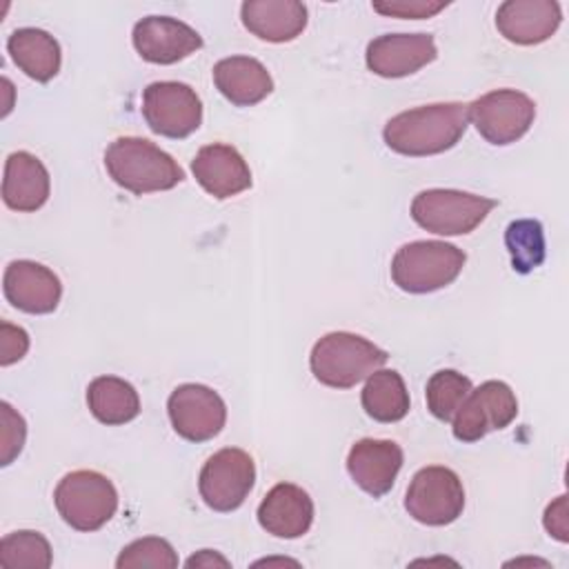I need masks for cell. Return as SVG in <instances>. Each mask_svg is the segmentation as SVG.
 Segmentation results:
<instances>
[{"instance_id":"13","label":"cell","mask_w":569,"mask_h":569,"mask_svg":"<svg viewBox=\"0 0 569 569\" xmlns=\"http://www.w3.org/2000/svg\"><path fill=\"white\" fill-rule=\"evenodd\" d=\"M138 56L151 64H176L202 47V36L171 16H147L131 33Z\"/></svg>"},{"instance_id":"27","label":"cell","mask_w":569,"mask_h":569,"mask_svg":"<svg viewBox=\"0 0 569 569\" xmlns=\"http://www.w3.org/2000/svg\"><path fill=\"white\" fill-rule=\"evenodd\" d=\"M51 562V545L40 531H11L0 542V565L4 569H47Z\"/></svg>"},{"instance_id":"31","label":"cell","mask_w":569,"mask_h":569,"mask_svg":"<svg viewBox=\"0 0 569 569\" xmlns=\"http://www.w3.org/2000/svg\"><path fill=\"white\" fill-rule=\"evenodd\" d=\"M447 2L442 0H389V2H373V11L393 18H431L442 11Z\"/></svg>"},{"instance_id":"30","label":"cell","mask_w":569,"mask_h":569,"mask_svg":"<svg viewBox=\"0 0 569 569\" xmlns=\"http://www.w3.org/2000/svg\"><path fill=\"white\" fill-rule=\"evenodd\" d=\"M0 465L7 467L24 447L27 422L9 402H0Z\"/></svg>"},{"instance_id":"7","label":"cell","mask_w":569,"mask_h":569,"mask_svg":"<svg viewBox=\"0 0 569 569\" xmlns=\"http://www.w3.org/2000/svg\"><path fill=\"white\" fill-rule=\"evenodd\" d=\"M405 509L409 516L429 527H445L458 520L465 509V487L458 473L442 465L422 467L413 473L407 493Z\"/></svg>"},{"instance_id":"32","label":"cell","mask_w":569,"mask_h":569,"mask_svg":"<svg viewBox=\"0 0 569 569\" xmlns=\"http://www.w3.org/2000/svg\"><path fill=\"white\" fill-rule=\"evenodd\" d=\"M29 351V333L7 320L0 322V365L9 367Z\"/></svg>"},{"instance_id":"4","label":"cell","mask_w":569,"mask_h":569,"mask_svg":"<svg viewBox=\"0 0 569 569\" xmlns=\"http://www.w3.org/2000/svg\"><path fill=\"white\" fill-rule=\"evenodd\" d=\"M467 262V253L442 240H413L391 260V280L407 293H431L451 284Z\"/></svg>"},{"instance_id":"8","label":"cell","mask_w":569,"mask_h":569,"mask_svg":"<svg viewBox=\"0 0 569 569\" xmlns=\"http://www.w3.org/2000/svg\"><path fill=\"white\" fill-rule=\"evenodd\" d=\"M256 482L253 458L238 447H224L207 458L198 476V491L213 511H236Z\"/></svg>"},{"instance_id":"20","label":"cell","mask_w":569,"mask_h":569,"mask_svg":"<svg viewBox=\"0 0 569 569\" xmlns=\"http://www.w3.org/2000/svg\"><path fill=\"white\" fill-rule=\"evenodd\" d=\"M51 180L47 167L29 151H13L4 160L2 200L13 211H36L49 200Z\"/></svg>"},{"instance_id":"28","label":"cell","mask_w":569,"mask_h":569,"mask_svg":"<svg viewBox=\"0 0 569 569\" xmlns=\"http://www.w3.org/2000/svg\"><path fill=\"white\" fill-rule=\"evenodd\" d=\"M469 391H471V380L467 376H462L456 369H440L427 380V387H425L427 409L431 411L433 418L449 422L453 420L456 411L460 409Z\"/></svg>"},{"instance_id":"21","label":"cell","mask_w":569,"mask_h":569,"mask_svg":"<svg viewBox=\"0 0 569 569\" xmlns=\"http://www.w3.org/2000/svg\"><path fill=\"white\" fill-rule=\"evenodd\" d=\"M247 31L267 42H291L307 27V7L298 0H247L240 7Z\"/></svg>"},{"instance_id":"16","label":"cell","mask_w":569,"mask_h":569,"mask_svg":"<svg viewBox=\"0 0 569 569\" xmlns=\"http://www.w3.org/2000/svg\"><path fill=\"white\" fill-rule=\"evenodd\" d=\"M402 462L405 453L398 442L362 438L349 449L347 471L365 493L380 498L391 491Z\"/></svg>"},{"instance_id":"15","label":"cell","mask_w":569,"mask_h":569,"mask_svg":"<svg viewBox=\"0 0 569 569\" xmlns=\"http://www.w3.org/2000/svg\"><path fill=\"white\" fill-rule=\"evenodd\" d=\"M2 291L16 309L42 316L56 311L62 298V282L49 267L40 262L13 260L4 269Z\"/></svg>"},{"instance_id":"19","label":"cell","mask_w":569,"mask_h":569,"mask_svg":"<svg viewBox=\"0 0 569 569\" xmlns=\"http://www.w3.org/2000/svg\"><path fill=\"white\" fill-rule=\"evenodd\" d=\"M258 522L276 538H300L311 529L313 500L302 487L293 482H278L258 505Z\"/></svg>"},{"instance_id":"25","label":"cell","mask_w":569,"mask_h":569,"mask_svg":"<svg viewBox=\"0 0 569 569\" xmlns=\"http://www.w3.org/2000/svg\"><path fill=\"white\" fill-rule=\"evenodd\" d=\"M360 402L376 422H398L409 413V391L396 369H376L362 387Z\"/></svg>"},{"instance_id":"3","label":"cell","mask_w":569,"mask_h":569,"mask_svg":"<svg viewBox=\"0 0 569 569\" xmlns=\"http://www.w3.org/2000/svg\"><path fill=\"white\" fill-rule=\"evenodd\" d=\"M387 358L385 349L358 333L331 331L313 345L309 367L318 382L333 389H351L380 369Z\"/></svg>"},{"instance_id":"6","label":"cell","mask_w":569,"mask_h":569,"mask_svg":"<svg viewBox=\"0 0 569 569\" xmlns=\"http://www.w3.org/2000/svg\"><path fill=\"white\" fill-rule=\"evenodd\" d=\"M498 202L487 196L458 189H425L411 200V218L425 231L438 236L471 233Z\"/></svg>"},{"instance_id":"33","label":"cell","mask_w":569,"mask_h":569,"mask_svg":"<svg viewBox=\"0 0 569 569\" xmlns=\"http://www.w3.org/2000/svg\"><path fill=\"white\" fill-rule=\"evenodd\" d=\"M545 529L549 536H553L560 542L569 540V525H567V496H558L547 509H545Z\"/></svg>"},{"instance_id":"34","label":"cell","mask_w":569,"mask_h":569,"mask_svg":"<svg viewBox=\"0 0 569 569\" xmlns=\"http://www.w3.org/2000/svg\"><path fill=\"white\" fill-rule=\"evenodd\" d=\"M187 567H229L231 562L224 558V556H220L218 551H211V549H202V551H198V553H193L191 558H187V562H184Z\"/></svg>"},{"instance_id":"10","label":"cell","mask_w":569,"mask_h":569,"mask_svg":"<svg viewBox=\"0 0 569 569\" xmlns=\"http://www.w3.org/2000/svg\"><path fill=\"white\" fill-rule=\"evenodd\" d=\"M536 102L516 89H496L469 104V120L491 144H511L533 124Z\"/></svg>"},{"instance_id":"29","label":"cell","mask_w":569,"mask_h":569,"mask_svg":"<svg viewBox=\"0 0 569 569\" xmlns=\"http://www.w3.org/2000/svg\"><path fill=\"white\" fill-rule=\"evenodd\" d=\"M116 567L118 569H138V567L173 569L178 567V556L164 538L147 536L122 547L120 556L116 558Z\"/></svg>"},{"instance_id":"1","label":"cell","mask_w":569,"mask_h":569,"mask_svg":"<svg viewBox=\"0 0 569 569\" xmlns=\"http://www.w3.org/2000/svg\"><path fill=\"white\" fill-rule=\"evenodd\" d=\"M469 124V104L465 102H433L400 111L389 118L382 138L385 144L411 158L436 156L460 142Z\"/></svg>"},{"instance_id":"26","label":"cell","mask_w":569,"mask_h":569,"mask_svg":"<svg viewBox=\"0 0 569 569\" xmlns=\"http://www.w3.org/2000/svg\"><path fill=\"white\" fill-rule=\"evenodd\" d=\"M505 247L511 258V267L518 273H529L545 260V231L538 220L520 218L509 222L505 231Z\"/></svg>"},{"instance_id":"9","label":"cell","mask_w":569,"mask_h":569,"mask_svg":"<svg viewBox=\"0 0 569 569\" xmlns=\"http://www.w3.org/2000/svg\"><path fill=\"white\" fill-rule=\"evenodd\" d=\"M142 116L153 133L182 140L200 127L202 102L189 84L160 80L142 91Z\"/></svg>"},{"instance_id":"17","label":"cell","mask_w":569,"mask_h":569,"mask_svg":"<svg viewBox=\"0 0 569 569\" xmlns=\"http://www.w3.org/2000/svg\"><path fill=\"white\" fill-rule=\"evenodd\" d=\"M196 182L213 198L224 200L251 187V169L240 151L224 142L204 144L191 160Z\"/></svg>"},{"instance_id":"23","label":"cell","mask_w":569,"mask_h":569,"mask_svg":"<svg viewBox=\"0 0 569 569\" xmlns=\"http://www.w3.org/2000/svg\"><path fill=\"white\" fill-rule=\"evenodd\" d=\"M7 51L16 67L36 82H49L60 71V44L49 31L36 27L16 29L7 38Z\"/></svg>"},{"instance_id":"22","label":"cell","mask_w":569,"mask_h":569,"mask_svg":"<svg viewBox=\"0 0 569 569\" xmlns=\"http://www.w3.org/2000/svg\"><path fill=\"white\" fill-rule=\"evenodd\" d=\"M216 89L236 107H251L273 91L267 67L251 56H231L213 64Z\"/></svg>"},{"instance_id":"2","label":"cell","mask_w":569,"mask_h":569,"mask_svg":"<svg viewBox=\"0 0 569 569\" xmlns=\"http://www.w3.org/2000/svg\"><path fill=\"white\" fill-rule=\"evenodd\" d=\"M109 178L136 196L169 191L184 180L182 167L158 144L138 136H120L104 149Z\"/></svg>"},{"instance_id":"18","label":"cell","mask_w":569,"mask_h":569,"mask_svg":"<svg viewBox=\"0 0 569 569\" xmlns=\"http://www.w3.org/2000/svg\"><path fill=\"white\" fill-rule=\"evenodd\" d=\"M560 22L562 9L556 0H507L496 11L500 36L522 47L549 40Z\"/></svg>"},{"instance_id":"24","label":"cell","mask_w":569,"mask_h":569,"mask_svg":"<svg viewBox=\"0 0 569 569\" xmlns=\"http://www.w3.org/2000/svg\"><path fill=\"white\" fill-rule=\"evenodd\" d=\"M87 405L91 416L109 427L127 425L140 413V396L136 387L118 376H98L87 387Z\"/></svg>"},{"instance_id":"14","label":"cell","mask_w":569,"mask_h":569,"mask_svg":"<svg viewBox=\"0 0 569 569\" xmlns=\"http://www.w3.org/2000/svg\"><path fill=\"white\" fill-rule=\"evenodd\" d=\"M438 56L431 33H385L367 44V67L380 78H405Z\"/></svg>"},{"instance_id":"11","label":"cell","mask_w":569,"mask_h":569,"mask_svg":"<svg viewBox=\"0 0 569 569\" xmlns=\"http://www.w3.org/2000/svg\"><path fill=\"white\" fill-rule=\"evenodd\" d=\"M518 416V400L502 380H487L471 389L453 416L451 431L460 442H476L489 431L505 429Z\"/></svg>"},{"instance_id":"12","label":"cell","mask_w":569,"mask_h":569,"mask_svg":"<svg viewBox=\"0 0 569 569\" xmlns=\"http://www.w3.org/2000/svg\"><path fill=\"white\" fill-rule=\"evenodd\" d=\"M167 413L173 431L189 442L216 438L227 422V405L220 393L198 382L176 387L167 400Z\"/></svg>"},{"instance_id":"5","label":"cell","mask_w":569,"mask_h":569,"mask_svg":"<svg viewBox=\"0 0 569 569\" xmlns=\"http://www.w3.org/2000/svg\"><path fill=\"white\" fill-rule=\"evenodd\" d=\"M53 502L60 518L78 531H98L118 511V491L113 482L93 469L67 473L56 491Z\"/></svg>"}]
</instances>
